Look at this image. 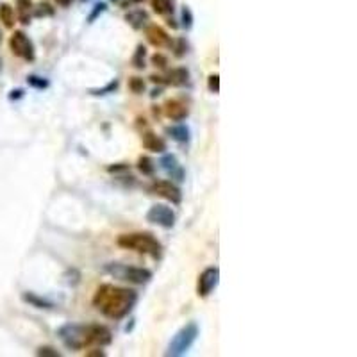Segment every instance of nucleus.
Here are the masks:
<instances>
[{
  "label": "nucleus",
  "instance_id": "33",
  "mask_svg": "<svg viewBox=\"0 0 357 357\" xmlns=\"http://www.w3.org/2000/svg\"><path fill=\"white\" fill-rule=\"evenodd\" d=\"M127 168H129V166H127V164L120 163V164H115V166H107V172H111V174H112V172H115V174H116V172H125Z\"/></svg>",
  "mask_w": 357,
  "mask_h": 357
},
{
  "label": "nucleus",
  "instance_id": "35",
  "mask_svg": "<svg viewBox=\"0 0 357 357\" xmlns=\"http://www.w3.org/2000/svg\"><path fill=\"white\" fill-rule=\"evenodd\" d=\"M150 81L156 82V84H164V77H163V75H150Z\"/></svg>",
  "mask_w": 357,
  "mask_h": 357
},
{
  "label": "nucleus",
  "instance_id": "7",
  "mask_svg": "<svg viewBox=\"0 0 357 357\" xmlns=\"http://www.w3.org/2000/svg\"><path fill=\"white\" fill-rule=\"evenodd\" d=\"M145 218H146V221H150V223H154V225H159V227H163V229H172L175 225V220H177L174 209L166 204H154L152 208L146 211Z\"/></svg>",
  "mask_w": 357,
  "mask_h": 357
},
{
  "label": "nucleus",
  "instance_id": "22",
  "mask_svg": "<svg viewBox=\"0 0 357 357\" xmlns=\"http://www.w3.org/2000/svg\"><path fill=\"white\" fill-rule=\"evenodd\" d=\"M138 170H140L143 175H146V177H152L154 172H156V163H154L148 156H141L140 159H138Z\"/></svg>",
  "mask_w": 357,
  "mask_h": 357
},
{
  "label": "nucleus",
  "instance_id": "18",
  "mask_svg": "<svg viewBox=\"0 0 357 357\" xmlns=\"http://www.w3.org/2000/svg\"><path fill=\"white\" fill-rule=\"evenodd\" d=\"M31 13H32L31 0H18V18H20L22 24L27 25L31 22Z\"/></svg>",
  "mask_w": 357,
  "mask_h": 357
},
{
  "label": "nucleus",
  "instance_id": "10",
  "mask_svg": "<svg viewBox=\"0 0 357 357\" xmlns=\"http://www.w3.org/2000/svg\"><path fill=\"white\" fill-rule=\"evenodd\" d=\"M163 109H164L166 118H170L172 122H182V120H186L187 115H190V107H187V104L184 102L182 99L166 100Z\"/></svg>",
  "mask_w": 357,
  "mask_h": 357
},
{
  "label": "nucleus",
  "instance_id": "1",
  "mask_svg": "<svg viewBox=\"0 0 357 357\" xmlns=\"http://www.w3.org/2000/svg\"><path fill=\"white\" fill-rule=\"evenodd\" d=\"M93 306L109 320H123L138 304V291L129 288H120L112 284H102L93 295Z\"/></svg>",
  "mask_w": 357,
  "mask_h": 357
},
{
  "label": "nucleus",
  "instance_id": "17",
  "mask_svg": "<svg viewBox=\"0 0 357 357\" xmlns=\"http://www.w3.org/2000/svg\"><path fill=\"white\" fill-rule=\"evenodd\" d=\"M166 134L177 143H187L191 140V133L190 127L184 125V123H177V125H172L166 129Z\"/></svg>",
  "mask_w": 357,
  "mask_h": 357
},
{
  "label": "nucleus",
  "instance_id": "27",
  "mask_svg": "<svg viewBox=\"0 0 357 357\" xmlns=\"http://www.w3.org/2000/svg\"><path fill=\"white\" fill-rule=\"evenodd\" d=\"M150 63H152L156 68H159V70H164L168 66V58L166 55H163L161 52H156V54L150 58Z\"/></svg>",
  "mask_w": 357,
  "mask_h": 357
},
{
  "label": "nucleus",
  "instance_id": "19",
  "mask_svg": "<svg viewBox=\"0 0 357 357\" xmlns=\"http://www.w3.org/2000/svg\"><path fill=\"white\" fill-rule=\"evenodd\" d=\"M0 22H2L7 29L14 27V11L9 4H2V6H0Z\"/></svg>",
  "mask_w": 357,
  "mask_h": 357
},
{
  "label": "nucleus",
  "instance_id": "15",
  "mask_svg": "<svg viewBox=\"0 0 357 357\" xmlns=\"http://www.w3.org/2000/svg\"><path fill=\"white\" fill-rule=\"evenodd\" d=\"M125 22L133 29L140 31V29H143L146 24H148V13H146L145 9H133L125 14Z\"/></svg>",
  "mask_w": 357,
  "mask_h": 357
},
{
  "label": "nucleus",
  "instance_id": "28",
  "mask_svg": "<svg viewBox=\"0 0 357 357\" xmlns=\"http://www.w3.org/2000/svg\"><path fill=\"white\" fill-rule=\"evenodd\" d=\"M54 14V9L50 7V4H47V2H41L40 6L36 7L34 9V16L37 18H41V16H52Z\"/></svg>",
  "mask_w": 357,
  "mask_h": 357
},
{
  "label": "nucleus",
  "instance_id": "16",
  "mask_svg": "<svg viewBox=\"0 0 357 357\" xmlns=\"http://www.w3.org/2000/svg\"><path fill=\"white\" fill-rule=\"evenodd\" d=\"M22 300L27 302L29 306L37 307V309H54L55 307V304L52 302V300L43 298V296L36 295V293H32V291H25L24 295H22Z\"/></svg>",
  "mask_w": 357,
  "mask_h": 357
},
{
  "label": "nucleus",
  "instance_id": "23",
  "mask_svg": "<svg viewBox=\"0 0 357 357\" xmlns=\"http://www.w3.org/2000/svg\"><path fill=\"white\" fill-rule=\"evenodd\" d=\"M120 86V81L118 79H112L109 84H106L104 88H97V89H89V95L93 97H104V95H109V93H115Z\"/></svg>",
  "mask_w": 357,
  "mask_h": 357
},
{
  "label": "nucleus",
  "instance_id": "11",
  "mask_svg": "<svg viewBox=\"0 0 357 357\" xmlns=\"http://www.w3.org/2000/svg\"><path fill=\"white\" fill-rule=\"evenodd\" d=\"M159 164H161V168H163V170L166 172L172 179L177 180V182H182L184 177H186V174H184V168L180 166L179 159L174 156V154H164V156L161 157Z\"/></svg>",
  "mask_w": 357,
  "mask_h": 357
},
{
  "label": "nucleus",
  "instance_id": "31",
  "mask_svg": "<svg viewBox=\"0 0 357 357\" xmlns=\"http://www.w3.org/2000/svg\"><path fill=\"white\" fill-rule=\"evenodd\" d=\"M36 354L40 357H59V355H61L54 347H40L36 350Z\"/></svg>",
  "mask_w": 357,
  "mask_h": 357
},
{
  "label": "nucleus",
  "instance_id": "38",
  "mask_svg": "<svg viewBox=\"0 0 357 357\" xmlns=\"http://www.w3.org/2000/svg\"><path fill=\"white\" fill-rule=\"evenodd\" d=\"M161 93H163V88H156V89H152V97L156 99V97H159Z\"/></svg>",
  "mask_w": 357,
  "mask_h": 357
},
{
  "label": "nucleus",
  "instance_id": "29",
  "mask_svg": "<svg viewBox=\"0 0 357 357\" xmlns=\"http://www.w3.org/2000/svg\"><path fill=\"white\" fill-rule=\"evenodd\" d=\"M193 13H191V9L187 6L182 7V27L184 29H191L193 27Z\"/></svg>",
  "mask_w": 357,
  "mask_h": 357
},
{
  "label": "nucleus",
  "instance_id": "4",
  "mask_svg": "<svg viewBox=\"0 0 357 357\" xmlns=\"http://www.w3.org/2000/svg\"><path fill=\"white\" fill-rule=\"evenodd\" d=\"M198 334H200V329H198L197 322H190L172 337L170 345H168V350H166V355H172V357H180L184 354H187L193 343L197 341Z\"/></svg>",
  "mask_w": 357,
  "mask_h": 357
},
{
  "label": "nucleus",
  "instance_id": "25",
  "mask_svg": "<svg viewBox=\"0 0 357 357\" xmlns=\"http://www.w3.org/2000/svg\"><path fill=\"white\" fill-rule=\"evenodd\" d=\"M172 50H174L175 58H184L187 54V41L184 37H177V40H172L170 43Z\"/></svg>",
  "mask_w": 357,
  "mask_h": 357
},
{
  "label": "nucleus",
  "instance_id": "36",
  "mask_svg": "<svg viewBox=\"0 0 357 357\" xmlns=\"http://www.w3.org/2000/svg\"><path fill=\"white\" fill-rule=\"evenodd\" d=\"M140 2H143V0H123L122 6H123V7H133L134 4H140Z\"/></svg>",
  "mask_w": 357,
  "mask_h": 357
},
{
  "label": "nucleus",
  "instance_id": "32",
  "mask_svg": "<svg viewBox=\"0 0 357 357\" xmlns=\"http://www.w3.org/2000/svg\"><path fill=\"white\" fill-rule=\"evenodd\" d=\"M104 11H106V4H104V2L97 4V6H95V9H93V13H91V14H89V16H88V22H89V24H93V22H95L97 18H99L100 14L104 13Z\"/></svg>",
  "mask_w": 357,
  "mask_h": 357
},
{
  "label": "nucleus",
  "instance_id": "13",
  "mask_svg": "<svg viewBox=\"0 0 357 357\" xmlns=\"http://www.w3.org/2000/svg\"><path fill=\"white\" fill-rule=\"evenodd\" d=\"M141 143L146 150H150V152H154V154H164V150H166V141L161 136H157V134H154L152 130L143 133Z\"/></svg>",
  "mask_w": 357,
  "mask_h": 357
},
{
  "label": "nucleus",
  "instance_id": "3",
  "mask_svg": "<svg viewBox=\"0 0 357 357\" xmlns=\"http://www.w3.org/2000/svg\"><path fill=\"white\" fill-rule=\"evenodd\" d=\"M118 247L125 250H134L138 254H146L154 259L161 257V243L150 232H133V234H122L118 238Z\"/></svg>",
  "mask_w": 357,
  "mask_h": 357
},
{
  "label": "nucleus",
  "instance_id": "39",
  "mask_svg": "<svg viewBox=\"0 0 357 357\" xmlns=\"http://www.w3.org/2000/svg\"><path fill=\"white\" fill-rule=\"evenodd\" d=\"M86 355H100V357H102V355H106V354H104L102 350H95V352H86Z\"/></svg>",
  "mask_w": 357,
  "mask_h": 357
},
{
  "label": "nucleus",
  "instance_id": "12",
  "mask_svg": "<svg viewBox=\"0 0 357 357\" xmlns=\"http://www.w3.org/2000/svg\"><path fill=\"white\" fill-rule=\"evenodd\" d=\"M145 34H146L148 43L154 45L156 48L170 47V43H172V37L168 36V32L164 31L163 27H159V25H148V27L145 29Z\"/></svg>",
  "mask_w": 357,
  "mask_h": 357
},
{
  "label": "nucleus",
  "instance_id": "41",
  "mask_svg": "<svg viewBox=\"0 0 357 357\" xmlns=\"http://www.w3.org/2000/svg\"><path fill=\"white\" fill-rule=\"evenodd\" d=\"M0 41H2V34H0Z\"/></svg>",
  "mask_w": 357,
  "mask_h": 357
},
{
  "label": "nucleus",
  "instance_id": "6",
  "mask_svg": "<svg viewBox=\"0 0 357 357\" xmlns=\"http://www.w3.org/2000/svg\"><path fill=\"white\" fill-rule=\"evenodd\" d=\"M9 48L16 58L24 59L27 63H32L36 59V48L31 37L25 34L24 31H14L9 40Z\"/></svg>",
  "mask_w": 357,
  "mask_h": 357
},
{
  "label": "nucleus",
  "instance_id": "26",
  "mask_svg": "<svg viewBox=\"0 0 357 357\" xmlns=\"http://www.w3.org/2000/svg\"><path fill=\"white\" fill-rule=\"evenodd\" d=\"M129 89L134 93V95H141V93H145V81H143L141 77H130L129 79Z\"/></svg>",
  "mask_w": 357,
  "mask_h": 357
},
{
  "label": "nucleus",
  "instance_id": "2",
  "mask_svg": "<svg viewBox=\"0 0 357 357\" xmlns=\"http://www.w3.org/2000/svg\"><path fill=\"white\" fill-rule=\"evenodd\" d=\"M61 343L68 350H84L86 347H107L112 343V332L106 325L91 323V325H79V323H65L58 329Z\"/></svg>",
  "mask_w": 357,
  "mask_h": 357
},
{
  "label": "nucleus",
  "instance_id": "20",
  "mask_svg": "<svg viewBox=\"0 0 357 357\" xmlns=\"http://www.w3.org/2000/svg\"><path fill=\"white\" fill-rule=\"evenodd\" d=\"M130 63H133V66L136 70H143L146 66V48L143 47V45H138V47H136Z\"/></svg>",
  "mask_w": 357,
  "mask_h": 357
},
{
  "label": "nucleus",
  "instance_id": "37",
  "mask_svg": "<svg viewBox=\"0 0 357 357\" xmlns=\"http://www.w3.org/2000/svg\"><path fill=\"white\" fill-rule=\"evenodd\" d=\"M71 2H73V0H55V4L61 7H68V6H71Z\"/></svg>",
  "mask_w": 357,
  "mask_h": 357
},
{
  "label": "nucleus",
  "instance_id": "42",
  "mask_svg": "<svg viewBox=\"0 0 357 357\" xmlns=\"http://www.w3.org/2000/svg\"><path fill=\"white\" fill-rule=\"evenodd\" d=\"M112 2H118V0H112Z\"/></svg>",
  "mask_w": 357,
  "mask_h": 357
},
{
  "label": "nucleus",
  "instance_id": "24",
  "mask_svg": "<svg viewBox=\"0 0 357 357\" xmlns=\"http://www.w3.org/2000/svg\"><path fill=\"white\" fill-rule=\"evenodd\" d=\"M27 84L31 86V88H34V89H40V91H43V89H47L48 86H50V82H48V79L41 77V75L32 73V75H29V77H27Z\"/></svg>",
  "mask_w": 357,
  "mask_h": 357
},
{
  "label": "nucleus",
  "instance_id": "5",
  "mask_svg": "<svg viewBox=\"0 0 357 357\" xmlns=\"http://www.w3.org/2000/svg\"><path fill=\"white\" fill-rule=\"evenodd\" d=\"M107 273H111L116 279L127 280V283L133 284H146L152 280L154 273L150 272L148 268H140V266H127V265H120V262H109L106 265Z\"/></svg>",
  "mask_w": 357,
  "mask_h": 357
},
{
  "label": "nucleus",
  "instance_id": "40",
  "mask_svg": "<svg viewBox=\"0 0 357 357\" xmlns=\"http://www.w3.org/2000/svg\"><path fill=\"white\" fill-rule=\"evenodd\" d=\"M0 71H2V59H0Z\"/></svg>",
  "mask_w": 357,
  "mask_h": 357
},
{
  "label": "nucleus",
  "instance_id": "30",
  "mask_svg": "<svg viewBox=\"0 0 357 357\" xmlns=\"http://www.w3.org/2000/svg\"><path fill=\"white\" fill-rule=\"evenodd\" d=\"M208 86H209V91H211V93H218V91H220V75H218V73L209 75Z\"/></svg>",
  "mask_w": 357,
  "mask_h": 357
},
{
  "label": "nucleus",
  "instance_id": "8",
  "mask_svg": "<svg viewBox=\"0 0 357 357\" xmlns=\"http://www.w3.org/2000/svg\"><path fill=\"white\" fill-rule=\"evenodd\" d=\"M148 191L152 195H157V197L164 198V200L172 202V204L179 205L182 202V191H180L179 186H175L170 180H154L148 186Z\"/></svg>",
  "mask_w": 357,
  "mask_h": 357
},
{
  "label": "nucleus",
  "instance_id": "34",
  "mask_svg": "<svg viewBox=\"0 0 357 357\" xmlns=\"http://www.w3.org/2000/svg\"><path fill=\"white\" fill-rule=\"evenodd\" d=\"M22 97H24V91H22V89H13V91H11V95H9V99L14 100V99H22Z\"/></svg>",
  "mask_w": 357,
  "mask_h": 357
},
{
  "label": "nucleus",
  "instance_id": "21",
  "mask_svg": "<svg viewBox=\"0 0 357 357\" xmlns=\"http://www.w3.org/2000/svg\"><path fill=\"white\" fill-rule=\"evenodd\" d=\"M150 4H152V9L157 14L166 16V14L174 13V0H152Z\"/></svg>",
  "mask_w": 357,
  "mask_h": 357
},
{
  "label": "nucleus",
  "instance_id": "14",
  "mask_svg": "<svg viewBox=\"0 0 357 357\" xmlns=\"http://www.w3.org/2000/svg\"><path fill=\"white\" fill-rule=\"evenodd\" d=\"M190 82V70L184 68V66H179V68H174L166 73L164 77V84L175 86V88H180V86H186Z\"/></svg>",
  "mask_w": 357,
  "mask_h": 357
},
{
  "label": "nucleus",
  "instance_id": "9",
  "mask_svg": "<svg viewBox=\"0 0 357 357\" xmlns=\"http://www.w3.org/2000/svg\"><path fill=\"white\" fill-rule=\"evenodd\" d=\"M218 283H220V270L216 266H209L204 272L198 275V283H197V295L205 298L216 289Z\"/></svg>",
  "mask_w": 357,
  "mask_h": 357
}]
</instances>
